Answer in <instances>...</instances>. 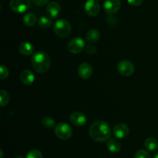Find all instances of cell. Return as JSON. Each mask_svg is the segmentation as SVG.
Returning <instances> with one entry per match:
<instances>
[{
  "label": "cell",
  "instance_id": "obj_22",
  "mask_svg": "<svg viewBox=\"0 0 158 158\" xmlns=\"http://www.w3.org/2000/svg\"><path fill=\"white\" fill-rule=\"evenodd\" d=\"M9 94L5 90L2 89L0 91V106L4 107L9 103Z\"/></svg>",
  "mask_w": 158,
  "mask_h": 158
},
{
  "label": "cell",
  "instance_id": "obj_8",
  "mask_svg": "<svg viewBox=\"0 0 158 158\" xmlns=\"http://www.w3.org/2000/svg\"><path fill=\"white\" fill-rule=\"evenodd\" d=\"M84 10L89 16H97L100 10V6L98 0H88L84 6Z\"/></svg>",
  "mask_w": 158,
  "mask_h": 158
},
{
  "label": "cell",
  "instance_id": "obj_20",
  "mask_svg": "<svg viewBox=\"0 0 158 158\" xmlns=\"http://www.w3.org/2000/svg\"><path fill=\"white\" fill-rule=\"evenodd\" d=\"M52 23V19L49 16H46V15H43L38 20V26L43 29L50 27Z\"/></svg>",
  "mask_w": 158,
  "mask_h": 158
},
{
  "label": "cell",
  "instance_id": "obj_11",
  "mask_svg": "<svg viewBox=\"0 0 158 158\" xmlns=\"http://www.w3.org/2000/svg\"><path fill=\"white\" fill-rule=\"evenodd\" d=\"M69 120L76 126H83L87 122V118L84 113L77 111L70 115Z\"/></svg>",
  "mask_w": 158,
  "mask_h": 158
},
{
  "label": "cell",
  "instance_id": "obj_15",
  "mask_svg": "<svg viewBox=\"0 0 158 158\" xmlns=\"http://www.w3.org/2000/svg\"><path fill=\"white\" fill-rule=\"evenodd\" d=\"M19 51L21 54L26 56H29L31 54H33L34 46L32 43L29 42H23L19 45Z\"/></svg>",
  "mask_w": 158,
  "mask_h": 158
},
{
  "label": "cell",
  "instance_id": "obj_14",
  "mask_svg": "<svg viewBox=\"0 0 158 158\" xmlns=\"http://www.w3.org/2000/svg\"><path fill=\"white\" fill-rule=\"evenodd\" d=\"M20 81L25 85H30L35 81V75L30 70H24L20 74Z\"/></svg>",
  "mask_w": 158,
  "mask_h": 158
},
{
  "label": "cell",
  "instance_id": "obj_28",
  "mask_svg": "<svg viewBox=\"0 0 158 158\" xmlns=\"http://www.w3.org/2000/svg\"><path fill=\"white\" fill-rule=\"evenodd\" d=\"M143 0H127L128 3L133 6H139L143 3Z\"/></svg>",
  "mask_w": 158,
  "mask_h": 158
},
{
  "label": "cell",
  "instance_id": "obj_7",
  "mask_svg": "<svg viewBox=\"0 0 158 158\" xmlns=\"http://www.w3.org/2000/svg\"><path fill=\"white\" fill-rule=\"evenodd\" d=\"M134 65L131 61L128 60H120L117 64V71L121 75L128 77L134 74Z\"/></svg>",
  "mask_w": 158,
  "mask_h": 158
},
{
  "label": "cell",
  "instance_id": "obj_16",
  "mask_svg": "<svg viewBox=\"0 0 158 158\" xmlns=\"http://www.w3.org/2000/svg\"><path fill=\"white\" fill-rule=\"evenodd\" d=\"M100 37V33L97 29H91L86 33V40L88 43H97Z\"/></svg>",
  "mask_w": 158,
  "mask_h": 158
},
{
  "label": "cell",
  "instance_id": "obj_30",
  "mask_svg": "<svg viewBox=\"0 0 158 158\" xmlns=\"http://www.w3.org/2000/svg\"><path fill=\"white\" fill-rule=\"evenodd\" d=\"M15 158H24V157H23V156H21V155H19V156H17Z\"/></svg>",
  "mask_w": 158,
  "mask_h": 158
},
{
  "label": "cell",
  "instance_id": "obj_6",
  "mask_svg": "<svg viewBox=\"0 0 158 158\" xmlns=\"http://www.w3.org/2000/svg\"><path fill=\"white\" fill-rule=\"evenodd\" d=\"M32 0H11L9 6L15 13H23L29 9Z\"/></svg>",
  "mask_w": 158,
  "mask_h": 158
},
{
  "label": "cell",
  "instance_id": "obj_25",
  "mask_svg": "<svg viewBox=\"0 0 158 158\" xmlns=\"http://www.w3.org/2000/svg\"><path fill=\"white\" fill-rule=\"evenodd\" d=\"M9 76V70H8L7 67L5 65H1V68H0V77L1 79H6Z\"/></svg>",
  "mask_w": 158,
  "mask_h": 158
},
{
  "label": "cell",
  "instance_id": "obj_31",
  "mask_svg": "<svg viewBox=\"0 0 158 158\" xmlns=\"http://www.w3.org/2000/svg\"><path fill=\"white\" fill-rule=\"evenodd\" d=\"M0 152H1V158H2V156H3V153H2V150H0Z\"/></svg>",
  "mask_w": 158,
  "mask_h": 158
},
{
  "label": "cell",
  "instance_id": "obj_29",
  "mask_svg": "<svg viewBox=\"0 0 158 158\" xmlns=\"http://www.w3.org/2000/svg\"><path fill=\"white\" fill-rule=\"evenodd\" d=\"M154 158H158V152L155 154V156H154Z\"/></svg>",
  "mask_w": 158,
  "mask_h": 158
},
{
  "label": "cell",
  "instance_id": "obj_9",
  "mask_svg": "<svg viewBox=\"0 0 158 158\" xmlns=\"http://www.w3.org/2000/svg\"><path fill=\"white\" fill-rule=\"evenodd\" d=\"M130 133V129L127 124L123 122H120L114 125L113 129V133L114 136L117 139H123L127 137Z\"/></svg>",
  "mask_w": 158,
  "mask_h": 158
},
{
  "label": "cell",
  "instance_id": "obj_2",
  "mask_svg": "<svg viewBox=\"0 0 158 158\" xmlns=\"http://www.w3.org/2000/svg\"><path fill=\"white\" fill-rule=\"evenodd\" d=\"M31 64L33 69L40 74L46 73L51 64V59L49 54L43 51H39L32 55Z\"/></svg>",
  "mask_w": 158,
  "mask_h": 158
},
{
  "label": "cell",
  "instance_id": "obj_19",
  "mask_svg": "<svg viewBox=\"0 0 158 158\" xmlns=\"http://www.w3.org/2000/svg\"><path fill=\"white\" fill-rule=\"evenodd\" d=\"M23 23L27 26H32L36 23L37 21V17L32 12H28L26 15L23 16Z\"/></svg>",
  "mask_w": 158,
  "mask_h": 158
},
{
  "label": "cell",
  "instance_id": "obj_21",
  "mask_svg": "<svg viewBox=\"0 0 158 158\" xmlns=\"http://www.w3.org/2000/svg\"><path fill=\"white\" fill-rule=\"evenodd\" d=\"M42 124L46 129H52L56 126V122L50 116H45L42 119Z\"/></svg>",
  "mask_w": 158,
  "mask_h": 158
},
{
  "label": "cell",
  "instance_id": "obj_26",
  "mask_svg": "<svg viewBox=\"0 0 158 158\" xmlns=\"http://www.w3.org/2000/svg\"><path fill=\"white\" fill-rule=\"evenodd\" d=\"M85 50H86V52L88 54H89V55H94V54H95L96 52H97V48H96V46H94V45L89 44L86 46Z\"/></svg>",
  "mask_w": 158,
  "mask_h": 158
},
{
  "label": "cell",
  "instance_id": "obj_1",
  "mask_svg": "<svg viewBox=\"0 0 158 158\" xmlns=\"http://www.w3.org/2000/svg\"><path fill=\"white\" fill-rule=\"evenodd\" d=\"M89 134L91 139L96 142H105L110 139L111 128L106 121L97 120L90 125Z\"/></svg>",
  "mask_w": 158,
  "mask_h": 158
},
{
  "label": "cell",
  "instance_id": "obj_23",
  "mask_svg": "<svg viewBox=\"0 0 158 158\" xmlns=\"http://www.w3.org/2000/svg\"><path fill=\"white\" fill-rule=\"evenodd\" d=\"M26 158H43V156L40 150L34 149V150H31L27 153Z\"/></svg>",
  "mask_w": 158,
  "mask_h": 158
},
{
  "label": "cell",
  "instance_id": "obj_3",
  "mask_svg": "<svg viewBox=\"0 0 158 158\" xmlns=\"http://www.w3.org/2000/svg\"><path fill=\"white\" fill-rule=\"evenodd\" d=\"M53 31L56 35L60 38H67L72 32V26L68 20L60 19L54 23Z\"/></svg>",
  "mask_w": 158,
  "mask_h": 158
},
{
  "label": "cell",
  "instance_id": "obj_27",
  "mask_svg": "<svg viewBox=\"0 0 158 158\" xmlns=\"http://www.w3.org/2000/svg\"><path fill=\"white\" fill-rule=\"evenodd\" d=\"M49 2V0H32V2L37 6H44Z\"/></svg>",
  "mask_w": 158,
  "mask_h": 158
},
{
  "label": "cell",
  "instance_id": "obj_18",
  "mask_svg": "<svg viewBox=\"0 0 158 158\" xmlns=\"http://www.w3.org/2000/svg\"><path fill=\"white\" fill-rule=\"evenodd\" d=\"M144 147L149 151H156L158 149V141L154 137H148L144 141Z\"/></svg>",
  "mask_w": 158,
  "mask_h": 158
},
{
  "label": "cell",
  "instance_id": "obj_10",
  "mask_svg": "<svg viewBox=\"0 0 158 158\" xmlns=\"http://www.w3.org/2000/svg\"><path fill=\"white\" fill-rule=\"evenodd\" d=\"M103 7L107 14H115L120 10L121 7V2L120 0H106L103 4Z\"/></svg>",
  "mask_w": 158,
  "mask_h": 158
},
{
  "label": "cell",
  "instance_id": "obj_24",
  "mask_svg": "<svg viewBox=\"0 0 158 158\" xmlns=\"http://www.w3.org/2000/svg\"><path fill=\"white\" fill-rule=\"evenodd\" d=\"M134 158H151V155L147 150H139L136 152Z\"/></svg>",
  "mask_w": 158,
  "mask_h": 158
},
{
  "label": "cell",
  "instance_id": "obj_4",
  "mask_svg": "<svg viewBox=\"0 0 158 158\" xmlns=\"http://www.w3.org/2000/svg\"><path fill=\"white\" fill-rule=\"evenodd\" d=\"M56 136L62 140H66L72 136L73 129L66 122H59L54 128Z\"/></svg>",
  "mask_w": 158,
  "mask_h": 158
},
{
  "label": "cell",
  "instance_id": "obj_12",
  "mask_svg": "<svg viewBox=\"0 0 158 158\" xmlns=\"http://www.w3.org/2000/svg\"><path fill=\"white\" fill-rule=\"evenodd\" d=\"M78 75L83 79H89L94 73V69L90 64L89 63H83L79 66Z\"/></svg>",
  "mask_w": 158,
  "mask_h": 158
},
{
  "label": "cell",
  "instance_id": "obj_5",
  "mask_svg": "<svg viewBox=\"0 0 158 158\" xmlns=\"http://www.w3.org/2000/svg\"><path fill=\"white\" fill-rule=\"evenodd\" d=\"M86 47V43L81 37H74L68 43V50L73 54H77L82 52Z\"/></svg>",
  "mask_w": 158,
  "mask_h": 158
},
{
  "label": "cell",
  "instance_id": "obj_17",
  "mask_svg": "<svg viewBox=\"0 0 158 158\" xmlns=\"http://www.w3.org/2000/svg\"><path fill=\"white\" fill-rule=\"evenodd\" d=\"M108 150L112 153H118L121 150V143L116 139H109L106 143Z\"/></svg>",
  "mask_w": 158,
  "mask_h": 158
},
{
  "label": "cell",
  "instance_id": "obj_13",
  "mask_svg": "<svg viewBox=\"0 0 158 158\" xmlns=\"http://www.w3.org/2000/svg\"><path fill=\"white\" fill-rule=\"evenodd\" d=\"M46 12L51 19H56L61 13V6L58 2H51L46 7Z\"/></svg>",
  "mask_w": 158,
  "mask_h": 158
}]
</instances>
